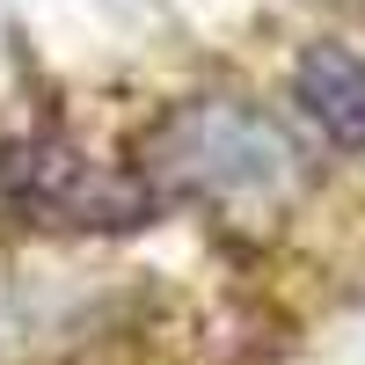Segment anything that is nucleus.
<instances>
[{
    "mask_svg": "<svg viewBox=\"0 0 365 365\" xmlns=\"http://www.w3.org/2000/svg\"><path fill=\"white\" fill-rule=\"evenodd\" d=\"M0 212L51 234H139L175 212L139 161H96L58 125H29L0 139Z\"/></svg>",
    "mask_w": 365,
    "mask_h": 365,
    "instance_id": "obj_2",
    "label": "nucleus"
},
{
    "mask_svg": "<svg viewBox=\"0 0 365 365\" xmlns=\"http://www.w3.org/2000/svg\"><path fill=\"white\" fill-rule=\"evenodd\" d=\"M285 110L322 154L365 161V44L358 37H307L285 66Z\"/></svg>",
    "mask_w": 365,
    "mask_h": 365,
    "instance_id": "obj_3",
    "label": "nucleus"
},
{
    "mask_svg": "<svg viewBox=\"0 0 365 365\" xmlns=\"http://www.w3.org/2000/svg\"><path fill=\"white\" fill-rule=\"evenodd\" d=\"M132 161L168 205H292L314 182L299 132L241 88H197L161 103Z\"/></svg>",
    "mask_w": 365,
    "mask_h": 365,
    "instance_id": "obj_1",
    "label": "nucleus"
}]
</instances>
